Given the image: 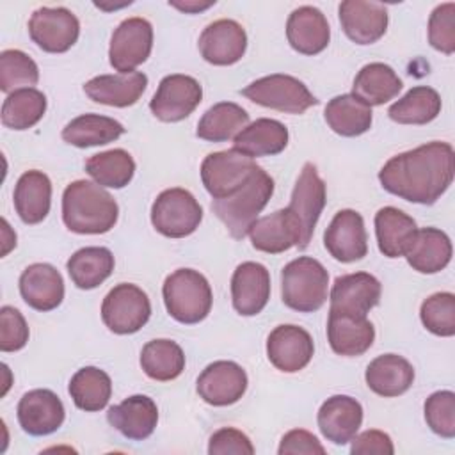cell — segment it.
Masks as SVG:
<instances>
[{"mask_svg":"<svg viewBox=\"0 0 455 455\" xmlns=\"http://www.w3.org/2000/svg\"><path fill=\"white\" fill-rule=\"evenodd\" d=\"M455 153L448 142H428L395 155L379 171L384 190L418 204H434L451 185Z\"/></svg>","mask_w":455,"mask_h":455,"instance_id":"1","label":"cell"},{"mask_svg":"<svg viewBox=\"0 0 455 455\" xmlns=\"http://www.w3.org/2000/svg\"><path fill=\"white\" fill-rule=\"evenodd\" d=\"M116 199L98 183L76 180L62 194V220L78 235H101L117 222Z\"/></svg>","mask_w":455,"mask_h":455,"instance_id":"2","label":"cell"},{"mask_svg":"<svg viewBox=\"0 0 455 455\" xmlns=\"http://www.w3.org/2000/svg\"><path fill=\"white\" fill-rule=\"evenodd\" d=\"M274 194V180L258 165L251 178L231 196L213 199L212 210L229 235L242 240Z\"/></svg>","mask_w":455,"mask_h":455,"instance_id":"3","label":"cell"},{"mask_svg":"<svg viewBox=\"0 0 455 455\" xmlns=\"http://www.w3.org/2000/svg\"><path fill=\"white\" fill-rule=\"evenodd\" d=\"M327 290L329 274L325 267L311 256L291 259L281 272L283 302L293 311H318L327 300Z\"/></svg>","mask_w":455,"mask_h":455,"instance_id":"4","label":"cell"},{"mask_svg":"<svg viewBox=\"0 0 455 455\" xmlns=\"http://www.w3.org/2000/svg\"><path fill=\"white\" fill-rule=\"evenodd\" d=\"M167 313L180 323H199L212 309V288L203 274L178 268L165 277L162 288Z\"/></svg>","mask_w":455,"mask_h":455,"instance_id":"5","label":"cell"},{"mask_svg":"<svg viewBox=\"0 0 455 455\" xmlns=\"http://www.w3.org/2000/svg\"><path fill=\"white\" fill-rule=\"evenodd\" d=\"M203 219V208L185 188L174 187L158 194L151 206L153 228L167 238H185L192 235Z\"/></svg>","mask_w":455,"mask_h":455,"instance_id":"6","label":"cell"},{"mask_svg":"<svg viewBox=\"0 0 455 455\" xmlns=\"http://www.w3.org/2000/svg\"><path fill=\"white\" fill-rule=\"evenodd\" d=\"M242 94L252 103L284 114H304L309 107L318 103L299 78L281 73L254 80L242 89Z\"/></svg>","mask_w":455,"mask_h":455,"instance_id":"7","label":"cell"},{"mask_svg":"<svg viewBox=\"0 0 455 455\" xmlns=\"http://www.w3.org/2000/svg\"><path fill=\"white\" fill-rule=\"evenodd\" d=\"M151 316V302L139 286L130 283L116 284L103 299V323L116 334H133Z\"/></svg>","mask_w":455,"mask_h":455,"instance_id":"8","label":"cell"},{"mask_svg":"<svg viewBox=\"0 0 455 455\" xmlns=\"http://www.w3.org/2000/svg\"><path fill=\"white\" fill-rule=\"evenodd\" d=\"M256 162L236 149L210 153L201 164V180L213 199L235 194L254 172Z\"/></svg>","mask_w":455,"mask_h":455,"instance_id":"9","label":"cell"},{"mask_svg":"<svg viewBox=\"0 0 455 455\" xmlns=\"http://www.w3.org/2000/svg\"><path fill=\"white\" fill-rule=\"evenodd\" d=\"M325 201L327 199L323 180L320 178L316 167L311 162L304 164L299 180L293 187L290 204L286 206L300 231L299 249H306L309 245V240L325 206Z\"/></svg>","mask_w":455,"mask_h":455,"instance_id":"10","label":"cell"},{"mask_svg":"<svg viewBox=\"0 0 455 455\" xmlns=\"http://www.w3.org/2000/svg\"><path fill=\"white\" fill-rule=\"evenodd\" d=\"M30 39L48 53H64L78 39V18L66 7H39L28 20Z\"/></svg>","mask_w":455,"mask_h":455,"instance_id":"11","label":"cell"},{"mask_svg":"<svg viewBox=\"0 0 455 455\" xmlns=\"http://www.w3.org/2000/svg\"><path fill=\"white\" fill-rule=\"evenodd\" d=\"M153 48V27L144 18L123 20L110 37L108 60L119 73H132L148 60Z\"/></svg>","mask_w":455,"mask_h":455,"instance_id":"12","label":"cell"},{"mask_svg":"<svg viewBox=\"0 0 455 455\" xmlns=\"http://www.w3.org/2000/svg\"><path fill=\"white\" fill-rule=\"evenodd\" d=\"M203 100L199 82L188 75H167L158 84L149 101L153 116L164 123H176L188 117Z\"/></svg>","mask_w":455,"mask_h":455,"instance_id":"13","label":"cell"},{"mask_svg":"<svg viewBox=\"0 0 455 455\" xmlns=\"http://www.w3.org/2000/svg\"><path fill=\"white\" fill-rule=\"evenodd\" d=\"M323 245L341 263L363 259L368 252V236L361 213L339 210L323 233Z\"/></svg>","mask_w":455,"mask_h":455,"instance_id":"14","label":"cell"},{"mask_svg":"<svg viewBox=\"0 0 455 455\" xmlns=\"http://www.w3.org/2000/svg\"><path fill=\"white\" fill-rule=\"evenodd\" d=\"M313 352L311 334L299 325H277L267 338L268 361L284 373H295L306 368Z\"/></svg>","mask_w":455,"mask_h":455,"instance_id":"15","label":"cell"},{"mask_svg":"<svg viewBox=\"0 0 455 455\" xmlns=\"http://www.w3.org/2000/svg\"><path fill=\"white\" fill-rule=\"evenodd\" d=\"M247 389L245 370L233 361H215L197 377L199 396L215 407L238 402Z\"/></svg>","mask_w":455,"mask_h":455,"instance_id":"16","label":"cell"},{"mask_svg":"<svg viewBox=\"0 0 455 455\" xmlns=\"http://www.w3.org/2000/svg\"><path fill=\"white\" fill-rule=\"evenodd\" d=\"M373 339L375 327L366 315L329 309L327 341L338 355H361L373 345Z\"/></svg>","mask_w":455,"mask_h":455,"instance_id":"17","label":"cell"},{"mask_svg":"<svg viewBox=\"0 0 455 455\" xmlns=\"http://www.w3.org/2000/svg\"><path fill=\"white\" fill-rule=\"evenodd\" d=\"M199 52L213 66H231L238 62L247 48V34L235 20H217L199 36Z\"/></svg>","mask_w":455,"mask_h":455,"instance_id":"18","label":"cell"},{"mask_svg":"<svg viewBox=\"0 0 455 455\" xmlns=\"http://www.w3.org/2000/svg\"><path fill=\"white\" fill-rule=\"evenodd\" d=\"M338 12L343 32L355 44H371L387 30V9L379 2L345 0Z\"/></svg>","mask_w":455,"mask_h":455,"instance_id":"19","label":"cell"},{"mask_svg":"<svg viewBox=\"0 0 455 455\" xmlns=\"http://www.w3.org/2000/svg\"><path fill=\"white\" fill-rule=\"evenodd\" d=\"M233 307L242 316H254L263 311L270 299V274L265 265L245 261L236 267L231 277Z\"/></svg>","mask_w":455,"mask_h":455,"instance_id":"20","label":"cell"},{"mask_svg":"<svg viewBox=\"0 0 455 455\" xmlns=\"http://www.w3.org/2000/svg\"><path fill=\"white\" fill-rule=\"evenodd\" d=\"M64 405L50 389H32L20 398L18 421L30 435H48L64 423Z\"/></svg>","mask_w":455,"mask_h":455,"instance_id":"21","label":"cell"},{"mask_svg":"<svg viewBox=\"0 0 455 455\" xmlns=\"http://www.w3.org/2000/svg\"><path fill=\"white\" fill-rule=\"evenodd\" d=\"M316 421L327 441L343 446L357 434L363 423V407L352 396L334 395L322 403Z\"/></svg>","mask_w":455,"mask_h":455,"instance_id":"22","label":"cell"},{"mask_svg":"<svg viewBox=\"0 0 455 455\" xmlns=\"http://www.w3.org/2000/svg\"><path fill=\"white\" fill-rule=\"evenodd\" d=\"M108 423L130 441L148 439L158 423V407L146 395H133L107 412Z\"/></svg>","mask_w":455,"mask_h":455,"instance_id":"23","label":"cell"},{"mask_svg":"<svg viewBox=\"0 0 455 455\" xmlns=\"http://www.w3.org/2000/svg\"><path fill=\"white\" fill-rule=\"evenodd\" d=\"M20 293L32 309L52 311L64 299L62 275L48 263L28 265L20 275Z\"/></svg>","mask_w":455,"mask_h":455,"instance_id":"24","label":"cell"},{"mask_svg":"<svg viewBox=\"0 0 455 455\" xmlns=\"http://www.w3.org/2000/svg\"><path fill=\"white\" fill-rule=\"evenodd\" d=\"M286 37L295 52L302 55H316L327 48L331 28L320 9L302 5L288 16Z\"/></svg>","mask_w":455,"mask_h":455,"instance_id":"25","label":"cell"},{"mask_svg":"<svg viewBox=\"0 0 455 455\" xmlns=\"http://www.w3.org/2000/svg\"><path fill=\"white\" fill-rule=\"evenodd\" d=\"M329 299V309L366 315L380 300V283L368 272L339 275L331 288Z\"/></svg>","mask_w":455,"mask_h":455,"instance_id":"26","label":"cell"},{"mask_svg":"<svg viewBox=\"0 0 455 455\" xmlns=\"http://www.w3.org/2000/svg\"><path fill=\"white\" fill-rule=\"evenodd\" d=\"M148 87V76L140 71L100 75L84 84V92L96 103L108 107H130L139 101Z\"/></svg>","mask_w":455,"mask_h":455,"instance_id":"27","label":"cell"},{"mask_svg":"<svg viewBox=\"0 0 455 455\" xmlns=\"http://www.w3.org/2000/svg\"><path fill=\"white\" fill-rule=\"evenodd\" d=\"M247 235L256 251L268 254H279L300 243L299 226L286 208L258 219Z\"/></svg>","mask_w":455,"mask_h":455,"instance_id":"28","label":"cell"},{"mask_svg":"<svg viewBox=\"0 0 455 455\" xmlns=\"http://www.w3.org/2000/svg\"><path fill=\"white\" fill-rule=\"evenodd\" d=\"M407 263L421 274H437L451 259V242L437 228L416 229L405 254Z\"/></svg>","mask_w":455,"mask_h":455,"instance_id":"29","label":"cell"},{"mask_svg":"<svg viewBox=\"0 0 455 455\" xmlns=\"http://www.w3.org/2000/svg\"><path fill=\"white\" fill-rule=\"evenodd\" d=\"M366 386L384 396L393 398L403 395L414 382V368L412 364L396 354H384L375 357L364 373Z\"/></svg>","mask_w":455,"mask_h":455,"instance_id":"30","label":"cell"},{"mask_svg":"<svg viewBox=\"0 0 455 455\" xmlns=\"http://www.w3.org/2000/svg\"><path fill=\"white\" fill-rule=\"evenodd\" d=\"M52 204V181L41 171H27L14 187V208L25 224H39Z\"/></svg>","mask_w":455,"mask_h":455,"instance_id":"31","label":"cell"},{"mask_svg":"<svg viewBox=\"0 0 455 455\" xmlns=\"http://www.w3.org/2000/svg\"><path fill=\"white\" fill-rule=\"evenodd\" d=\"M233 146L251 158L277 155L288 146V128L281 121L259 117L235 137Z\"/></svg>","mask_w":455,"mask_h":455,"instance_id":"32","label":"cell"},{"mask_svg":"<svg viewBox=\"0 0 455 455\" xmlns=\"http://www.w3.org/2000/svg\"><path fill=\"white\" fill-rule=\"evenodd\" d=\"M416 229L414 219L395 206H384L375 213L379 251L387 258L403 256Z\"/></svg>","mask_w":455,"mask_h":455,"instance_id":"33","label":"cell"},{"mask_svg":"<svg viewBox=\"0 0 455 455\" xmlns=\"http://www.w3.org/2000/svg\"><path fill=\"white\" fill-rule=\"evenodd\" d=\"M403 84L395 69L384 62H370L354 78L352 94L366 105H384L402 91Z\"/></svg>","mask_w":455,"mask_h":455,"instance_id":"34","label":"cell"},{"mask_svg":"<svg viewBox=\"0 0 455 455\" xmlns=\"http://www.w3.org/2000/svg\"><path fill=\"white\" fill-rule=\"evenodd\" d=\"M325 121L329 128L341 137H357L371 126V107L357 96L339 94L325 105Z\"/></svg>","mask_w":455,"mask_h":455,"instance_id":"35","label":"cell"},{"mask_svg":"<svg viewBox=\"0 0 455 455\" xmlns=\"http://www.w3.org/2000/svg\"><path fill=\"white\" fill-rule=\"evenodd\" d=\"M123 133L124 126L119 121L100 114H84L64 126L62 139L76 148H92L114 142Z\"/></svg>","mask_w":455,"mask_h":455,"instance_id":"36","label":"cell"},{"mask_svg":"<svg viewBox=\"0 0 455 455\" xmlns=\"http://www.w3.org/2000/svg\"><path fill=\"white\" fill-rule=\"evenodd\" d=\"M249 123V114L236 103L220 101L210 107L197 123L196 135L210 142H224L236 137Z\"/></svg>","mask_w":455,"mask_h":455,"instance_id":"37","label":"cell"},{"mask_svg":"<svg viewBox=\"0 0 455 455\" xmlns=\"http://www.w3.org/2000/svg\"><path fill=\"white\" fill-rule=\"evenodd\" d=\"M76 288L92 290L114 272V254L107 247L78 249L66 263Z\"/></svg>","mask_w":455,"mask_h":455,"instance_id":"38","label":"cell"},{"mask_svg":"<svg viewBox=\"0 0 455 455\" xmlns=\"http://www.w3.org/2000/svg\"><path fill=\"white\" fill-rule=\"evenodd\" d=\"M439 112V92L427 85H416L389 107L387 116L400 124H427L434 121Z\"/></svg>","mask_w":455,"mask_h":455,"instance_id":"39","label":"cell"},{"mask_svg":"<svg viewBox=\"0 0 455 455\" xmlns=\"http://www.w3.org/2000/svg\"><path fill=\"white\" fill-rule=\"evenodd\" d=\"M68 389L78 409L96 412L108 403L112 395V380L103 370L85 366L71 377Z\"/></svg>","mask_w":455,"mask_h":455,"instance_id":"40","label":"cell"},{"mask_svg":"<svg viewBox=\"0 0 455 455\" xmlns=\"http://www.w3.org/2000/svg\"><path fill=\"white\" fill-rule=\"evenodd\" d=\"M140 366L149 379L167 382L185 370V354L172 339H153L142 347Z\"/></svg>","mask_w":455,"mask_h":455,"instance_id":"41","label":"cell"},{"mask_svg":"<svg viewBox=\"0 0 455 455\" xmlns=\"http://www.w3.org/2000/svg\"><path fill=\"white\" fill-rule=\"evenodd\" d=\"M46 112V96L34 89L11 92L2 105V123L11 130H28L41 121Z\"/></svg>","mask_w":455,"mask_h":455,"instance_id":"42","label":"cell"},{"mask_svg":"<svg viewBox=\"0 0 455 455\" xmlns=\"http://www.w3.org/2000/svg\"><path fill=\"white\" fill-rule=\"evenodd\" d=\"M85 171L101 187L123 188L135 174V160L124 149H110L92 155L85 162Z\"/></svg>","mask_w":455,"mask_h":455,"instance_id":"43","label":"cell"},{"mask_svg":"<svg viewBox=\"0 0 455 455\" xmlns=\"http://www.w3.org/2000/svg\"><path fill=\"white\" fill-rule=\"evenodd\" d=\"M39 82L37 64L21 50H4L0 53V89L14 92Z\"/></svg>","mask_w":455,"mask_h":455,"instance_id":"44","label":"cell"},{"mask_svg":"<svg viewBox=\"0 0 455 455\" xmlns=\"http://www.w3.org/2000/svg\"><path fill=\"white\" fill-rule=\"evenodd\" d=\"M421 323L435 336L450 338L455 334V295L439 291L427 297L419 309Z\"/></svg>","mask_w":455,"mask_h":455,"instance_id":"45","label":"cell"},{"mask_svg":"<svg viewBox=\"0 0 455 455\" xmlns=\"http://www.w3.org/2000/svg\"><path fill=\"white\" fill-rule=\"evenodd\" d=\"M425 421L430 430L444 439L455 437V395L435 391L425 402Z\"/></svg>","mask_w":455,"mask_h":455,"instance_id":"46","label":"cell"},{"mask_svg":"<svg viewBox=\"0 0 455 455\" xmlns=\"http://www.w3.org/2000/svg\"><path fill=\"white\" fill-rule=\"evenodd\" d=\"M428 43L451 55L455 52V4L446 2L437 5L428 18Z\"/></svg>","mask_w":455,"mask_h":455,"instance_id":"47","label":"cell"},{"mask_svg":"<svg viewBox=\"0 0 455 455\" xmlns=\"http://www.w3.org/2000/svg\"><path fill=\"white\" fill-rule=\"evenodd\" d=\"M28 341V325L23 315L12 307L4 306L0 309V350L16 352Z\"/></svg>","mask_w":455,"mask_h":455,"instance_id":"48","label":"cell"},{"mask_svg":"<svg viewBox=\"0 0 455 455\" xmlns=\"http://www.w3.org/2000/svg\"><path fill=\"white\" fill-rule=\"evenodd\" d=\"M210 455H252L254 446L251 439L231 427H224L212 434L210 444H208Z\"/></svg>","mask_w":455,"mask_h":455,"instance_id":"49","label":"cell"},{"mask_svg":"<svg viewBox=\"0 0 455 455\" xmlns=\"http://www.w3.org/2000/svg\"><path fill=\"white\" fill-rule=\"evenodd\" d=\"M277 453L279 455H297V453L323 455L325 448L320 444V441L311 432L302 430V428H295V430H290L288 434L283 435Z\"/></svg>","mask_w":455,"mask_h":455,"instance_id":"50","label":"cell"},{"mask_svg":"<svg viewBox=\"0 0 455 455\" xmlns=\"http://www.w3.org/2000/svg\"><path fill=\"white\" fill-rule=\"evenodd\" d=\"M393 441L382 430H364L363 434L352 437V455H393Z\"/></svg>","mask_w":455,"mask_h":455,"instance_id":"51","label":"cell"},{"mask_svg":"<svg viewBox=\"0 0 455 455\" xmlns=\"http://www.w3.org/2000/svg\"><path fill=\"white\" fill-rule=\"evenodd\" d=\"M213 4L215 2H204V4H201V2H169V5H172V7H176V9L183 11V12H190V14L204 11V9L212 7Z\"/></svg>","mask_w":455,"mask_h":455,"instance_id":"52","label":"cell"}]
</instances>
